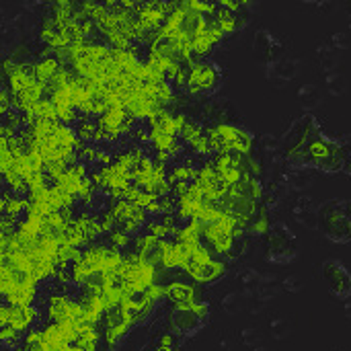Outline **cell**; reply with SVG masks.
<instances>
[{"label": "cell", "mask_w": 351, "mask_h": 351, "mask_svg": "<svg viewBox=\"0 0 351 351\" xmlns=\"http://www.w3.org/2000/svg\"><path fill=\"white\" fill-rule=\"evenodd\" d=\"M245 232V228L228 214H222L218 220L204 224V243L210 251L224 255L230 253V249L234 247V239L241 237Z\"/></svg>", "instance_id": "cell-4"}, {"label": "cell", "mask_w": 351, "mask_h": 351, "mask_svg": "<svg viewBox=\"0 0 351 351\" xmlns=\"http://www.w3.org/2000/svg\"><path fill=\"white\" fill-rule=\"evenodd\" d=\"M152 351H179L175 335H171V333L162 335V337H160V341H158V346H156Z\"/></svg>", "instance_id": "cell-25"}, {"label": "cell", "mask_w": 351, "mask_h": 351, "mask_svg": "<svg viewBox=\"0 0 351 351\" xmlns=\"http://www.w3.org/2000/svg\"><path fill=\"white\" fill-rule=\"evenodd\" d=\"M185 274L195 280L197 284H212V282H218L220 278H224L226 274V263L218 257H210L206 259L204 263L195 265V267H189L185 269Z\"/></svg>", "instance_id": "cell-17"}, {"label": "cell", "mask_w": 351, "mask_h": 351, "mask_svg": "<svg viewBox=\"0 0 351 351\" xmlns=\"http://www.w3.org/2000/svg\"><path fill=\"white\" fill-rule=\"evenodd\" d=\"M317 132H321V130L317 128V121H315L313 115H304L302 119H298V121L292 125V130H290V134H288V138H286V152H288V156H290L292 160L298 162V158H300L304 146L311 142V138H313Z\"/></svg>", "instance_id": "cell-10"}, {"label": "cell", "mask_w": 351, "mask_h": 351, "mask_svg": "<svg viewBox=\"0 0 351 351\" xmlns=\"http://www.w3.org/2000/svg\"><path fill=\"white\" fill-rule=\"evenodd\" d=\"M341 146H343V169L351 173V136L341 140Z\"/></svg>", "instance_id": "cell-27"}, {"label": "cell", "mask_w": 351, "mask_h": 351, "mask_svg": "<svg viewBox=\"0 0 351 351\" xmlns=\"http://www.w3.org/2000/svg\"><path fill=\"white\" fill-rule=\"evenodd\" d=\"M0 339H2V343H4L6 348H12V346L19 343V331H14V329L8 327V325H2V329H0Z\"/></svg>", "instance_id": "cell-24"}, {"label": "cell", "mask_w": 351, "mask_h": 351, "mask_svg": "<svg viewBox=\"0 0 351 351\" xmlns=\"http://www.w3.org/2000/svg\"><path fill=\"white\" fill-rule=\"evenodd\" d=\"M165 298L173 304V308H189L202 302V294L195 286L177 280L165 284Z\"/></svg>", "instance_id": "cell-14"}, {"label": "cell", "mask_w": 351, "mask_h": 351, "mask_svg": "<svg viewBox=\"0 0 351 351\" xmlns=\"http://www.w3.org/2000/svg\"><path fill=\"white\" fill-rule=\"evenodd\" d=\"M245 160H247L245 154H216L212 165L216 167L220 177L232 187V185H237L247 175Z\"/></svg>", "instance_id": "cell-13"}, {"label": "cell", "mask_w": 351, "mask_h": 351, "mask_svg": "<svg viewBox=\"0 0 351 351\" xmlns=\"http://www.w3.org/2000/svg\"><path fill=\"white\" fill-rule=\"evenodd\" d=\"M230 191L234 195L251 199V202H259L263 197V185H261L259 177H253V175H245L237 185L230 187Z\"/></svg>", "instance_id": "cell-19"}, {"label": "cell", "mask_w": 351, "mask_h": 351, "mask_svg": "<svg viewBox=\"0 0 351 351\" xmlns=\"http://www.w3.org/2000/svg\"><path fill=\"white\" fill-rule=\"evenodd\" d=\"M195 183L199 185V189H202L206 195H210V197H214V199L224 197V195L228 193V189H230V185L220 177V173L216 171V167L212 165V160L206 162L202 169H197V179H195Z\"/></svg>", "instance_id": "cell-15"}, {"label": "cell", "mask_w": 351, "mask_h": 351, "mask_svg": "<svg viewBox=\"0 0 351 351\" xmlns=\"http://www.w3.org/2000/svg\"><path fill=\"white\" fill-rule=\"evenodd\" d=\"M267 253L274 261H280V263H288L296 257V253H298L296 239L290 234V230L286 226H278L271 230L269 243H267Z\"/></svg>", "instance_id": "cell-11"}, {"label": "cell", "mask_w": 351, "mask_h": 351, "mask_svg": "<svg viewBox=\"0 0 351 351\" xmlns=\"http://www.w3.org/2000/svg\"><path fill=\"white\" fill-rule=\"evenodd\" d=\"M210 19H212V23L218 27V31L222 35H230V33H234V31H239L243 27V14H241V10L226 8L220 2L216 6V12Z\"/></svg>", "instance_id": "cell-18"}, {"label": "cell", "mask_w": 351, "mask_h": 351, "mask_svg": "<svg viewBox=\"0 0 351 351\" xmlns=\"http://www.w3.org/2000/svg\"><path fill=\"white\" fill-rule=\"evenodd\" d=\"M222 80V70L218 68V64L214 62H195L191 64L189 70V80H187V88L191 95L197 93H208L212 88H216Z\"/></svg>", "instance_id": "cell-8"}, {"label": "cell", "mask_w": 351, "mask_h": 351, "mask_svg": "<svg viewBox=\"0 0 351 351\" xmlns=\"http://www.w3.org/2000/svg\"><path fill=\"white\" fill-rule=\"evenodd\" d=\"M35 78L41 82V84H49L53 78H56V74L64 68L62 66V62H60V58H53V56H43L41 60H37L35 64Z\"/></svg>", "instance_id": "cell-20"}, {"label": "cell", "mask_w": 351, "mask_h": 351, "mask_svg": "<svg viewBox=\"0 0 351 351\" xmlns=\"http://www.w3.org/2000/svg\"><path fill=\"white\" fill-rule=\"evenodd\" d=\"M208 315H210V306H208V302L202 300L199 304L189 306V308H173L169 321H171V327L175 329V333L191 335L206 325Z\"/></svg>", "instance_id": "cell-7"}, {"label": "cell", "mask_w": 351, "mask_h": 351, "mask_svg": "<svg viewBox=\"0 0 351 351\" xmlns=\"http://www.w3.org/2000/svg\"><path fill=\"white\" fill-rule=\"evenodd\" d=\"M212 148L216 154H245L249 156L255 146V138L249 130L232 125V123H218L208 130Z\"/></svg>", "instance_id": "cell-3"}, {"label": "cell", "mask_w": 351, "mask_h": 351, "mask_svg": "<svg viewBox=\"0 0 351 351\" xmlns=\"http://www.w3.org/2000/svg\"><path fill=\"white\" fill-rule=\"evenodd\" d=\"M117 274L128 282L130 290L144 292V290H148V288H152L156 284L158 267L144 263L136 253H132V255H123V261H121Z\"/></svg>", "instance_id": "cell-5"}, {"label": "cell", "mask_w": 351, "mask_h": 351, "mask_svg": "<svg viewBox=\"0 0 351 351\" xmlns=\"http://www.w3.org/2000/svg\"><path fill=\"white\" fill-rule=\"evenodd\" d=\"M101 325H103V339H105V343L107 346H117L130 333V329L136 325V319L121 304H117V306L109 308L103 315Z\"/></svg>", "instance_id": "cell-6"}, {"label": "cell", "mask_w": 351, "mask_h": 351, "mask_svg": "<svg viewBox=\"0 0 351 351\" xmlns=\"http://www.w3.org/2000/svg\"><path fill=\"white\" fill-rule=\"evenodd\" d=\"M249 230H253V232H257V234H261V232H267V230H269V218H267L265 210H263V212L259 210V214L251 220Z\"/></svg>", "instance_id": "cell-23"}, {"label": "cell", "mask_w": 351, "mask_h": 351, "mask_svg": "<svg viewBox=\"0 0 351 351\" xmlns=\"http://www.w3.org/2000/svg\"><path fill=\"white\" fill-rule=\"evenodd\" d=\"M298 162L313 165L323 171H339L343 169V146L339 140L327 138L321 132H317L304 146Z\"/></svg>", "instance_id": "cell-1"}, {"label": "cell", "mask_w": 351, "mask_h": 351, "mask_svg": "<svg viewBox=\"0 0 351 351\" xmlns=\"http://www.w3.org/2000/svg\"><path fill=\"white\" fill-rule=\"evenodd\" d=\"M78 136L82 140H99V123L95 119H82L78 125Z\"/></svg>", "instance_id": "cell-22"}, {"label": "cell", "mask_w": 351, "mask_h": 351, "mask_svg": "<svg viewBox=\"0 0 351 351\" xmlns=\"http://www.w3.org/2000/svg\"><path fill=\"white\" fill-rule=\"evenodd\" d=\"M109 239H111V245L115 247V249H123V247H128L130 245V234L128 232H123V230H115V232H111L109 234Z\"/></svg>", "instance_id": "cell-26"}, {"label": "cell", "mask_w": 351, "mask_h": 351, "mask_svg": "<svg viewBox=\"0 0 351 351\" xmlns=\"http://www.w3.org/2000/svg\"><path fill=\"white\" fill-rule=\"evenodd\" d=\"M97 123H99V138L115 140L119 134H125L132 130L134 117L123 107L111 105L103 115H99Z\"/></svg>", "instance_id": "cell-9"}, {"label": "cell", "mask_w": 351, "mask_h": 351, "mask_svg": "<svg viewBox=\"0 0 351 351\" xmlns=\"http://www.w3.org/2000/svg\"><path fill=\"white\" fill-rule=\"evenodd\" d=\"M319 226L335 243L351 241V199H333L319 210Z\"/></svg>", "instance_id": "cell-2"}, {"label": "cell", "mask_w": 351, "mask_h": 351, "mask_svg": "<svg viewBox=\"0 0 351 351\" xmlns=\"http://www.w3.org/2000/svg\"><path fill=\"white\" fill-rule=\"evenodd\" d=\"M27 210H29V199L4 195V199H2V218L16 220V216L23 214V212L27 214Z\"/></svg>", "instance_id": "cell-21"}, {"label": "cell", "mask_w": 351, "mask_h": 351, "mask_svg": "<svg viewBox=\"0 0 351 351\" xmlns=\"http://www.w3.org/2000/svg\"><path fill=\"white\" fill-rule=\"evenodd\" d=\"M323 278L327 288L339 296V298H348L351 296V274L335 259H327L323 263Z\"/></svg>", "instance_id": "cell-12"}, {"label": "cell", "mask_w": 351, "mask_h": 351, "mask_svg": "<svg viewBox=\"0 0 351 351\" xmlns=\"http://www.w3.org/2000/svg\"><path fill=\"white\" fill-rule=\"evenodd\" d=\"M0 321L2 325H8L12 327L14 331H27L31 327V323L35 321V308L25 306V304H8V302H2L0 306Z\"/></svg>", "instance_id": "cell-16"}]
</instances>
